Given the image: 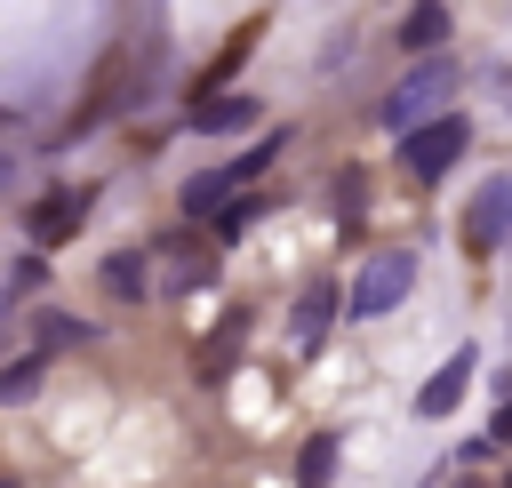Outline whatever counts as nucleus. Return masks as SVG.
Instances as JSON below:
<instances>
[{"mask_svg":"<svg viewBox=\"0 0 512 488\" xmlns=\"http://www.w3.org/2000/svg\"><path fill=\"white\" fill-rule=\"evenodd\" d=\"M448 88H456V56H440V48H432L424 64H408V72L392 80V96H384V112H376V120H384L392 136H408L416 120H432V112L448 104Z\"/></svg>","mask_w":512,"mask_h":488,"instance_id":"nucleus-1","label":"nucleus"},{"mask_svg":"<svg viewBox=\"0 0 512 488\" xmlns=\"http://www.w3.org/2000/svg\"><path fill=\"white\" fill-rule=\"evenodd\" d=\"M408 288H416V248H376V256L352 272L344 312H352V320H384V312H392Z\"/></svg>","mask_w":512,"mask_h":488,"instance_id":"nucleus-2","label":"nucleus"},{"mask_svg":"<svg viewBox=\"0 0 512 488\" xmlns=\"http://www.w3.org/2000/svg\"><path fill=\"white\" fill-rule=\"evenodd\" d=\"M464 144H472V128H464L456 112H432V120H416V128L400 136V168H408L416 184H432V176H448V168L464 160Z\"/></svg>","mask_w":512,"mask_h":488,"instance_id":"nucleus-3","label":"nucleus"},{"mask_svg":"<svg viewBox=\"0 0 512 488\" xmlns=\"http://www.w3.org/2000/svg\"><path fill=\"white\" fill-rule=\"evenodd\" d=\"M504 232H512V176L480 184V200L464 208V256H496Z\"/></svg>","mask_w":512,"mask_h":488,"instance_id":"nucleus-4","label":"nucleus"},{"mask_svg":"<svg viewBox=\"0 0 512 488\" xmlns=\"http://www.w3.org/2000/svg\"><path fill=\"white\" fill-rule=\"evenodd\" d=\"M88 200H96V184H64V192H48L32 216H24V232H32V248H64V232L88 216Z\"/></svg>","mask_w":512,"mask_h":488,"instance_id":"nucleus-5","label":"nucleus"},{"mask_svg":"<svg viewBox=\"0 0 512 488\" xmlns=\"http://www.w3.org/2000/svg\"><path fill=\"white\" fill-rule=\"evenodd\" d=\"M464 384H472V352H448V360H440V376L416 392V416H432V424H440V416H456Z\"/></svg>","mask_w":512,"mask_h":488,"instance_id":"nucleus-6","label":"nucleus"},{"mask_svg":"<svg viewBox=\"0 0 512 488\" xmlns=\"http://www.w3.org/2000/svg\"><path fill=\"white\" fill-rule=\"evenodd\" d=\"M248 120H256V104H248V96H200L184 128H200V136H240Z\"/></svg>","mask_w":512,"mask_h":488,"instance_id":"nucleus-7","label":"nucleus"},{"mask_svg":"<svg viewBox=\"0 0 512 488\" xmlns=\"http://www.w3.org/2000/svg\"><path fill=\"white\" fill-rule=\"evenodd\" d=\"M440 40H448V8H440V0H416V8L400 16V48H408V56H432Z\"/></svg>","mask_w":512,"mask_h":488,"instance_id":"nucleus-8","label":"nucleus"},{"mask_svg":"<svg viewBox=\"0 0 512 488\" xmlns=\"http://www.w3.org/2000/svg\"><path fill=\"white\" fill-rule=\"evenodd\" d=\"M232 192H240L232 168H200V176H184V216H224Z\"/></svg>","mask_w":512,"mask_h":488,"instance_id":"nucleus-9","label":"nucleus"},{"mask_svg":"<svg viewBox=\"0 0 512 488\" xmlns=\"http://www.w3.org/2000/svg\"><path fill=\"white\" fill-rule=\"evenodd\" d=\"M504 448H512V376L496 384V416H488V432H480V440H464V456L480 464V456H504Z\"/></svg>","mask_w":512,"mask_h":488,"instance_id":"nucleus-10","label":"nucleus"},{"mask_svg":"<svg viewBox=\"0 0 512 488\" xmlns=\"http://www.w3.org/2000/svg\"><path fill=\"white\" fill-rule=\"evenodd\" d=\"M328 312H336V288H312V296L296 304V352H320V336H328Z\"/></svg>","mask_w":512,"mask_h":488,"instance_id":"nucleus-11","label":"nucleus"},{"mask_svg":"<svg viewBox=\"0 0 512 488\" xmlns=\"http://www.w3.org/2000/svg\"><path fill=\"white\" fill-rule=\"evenodd\" d=\"M328 472H336V432H312L304 464H296V488H328Z\"/></svg>","mask_w":512,"mask_h":488,"instance_id":"nucleus-12","label":"nucleus"},{"mask_svg":"<svg viewBox=\"0 0 512 488\" xmlns=\"http://www.w3.org/2000/svg\"><path fill=\"white\" fill-rule=\"evenodd\" d=\"M40 376H48V368H40V352L8 360V368H0V400H32V392H40Z\"/></svg>","mask_w":512,"mask_h":488,"instance_id":"nucleus-13","label":"nucleus"},{"mask_svg":"<svg viewBox=\"0 0 512 488\" xmlns=\"http://www.w3.org/2000/svg\"><path fill=\"white\" fill-rule=\"evenodd\" d=\"M104 280H112V296H144V256H112Z\"/></svg>","mask_w":512,"mask_h":488,"instance_id":"nucleus-14","label":"nucleus"},{"mask_svg":"<svg viewBox=\"0 0 512 488\" xmlns=\"http://www.w3.org/2000/svg\"><path fill=\"white\" fill-rule=\"evenodd\" d=\"M8 184H16V152H0V192H8Z\"/></svg>","mask_w":512,"mask_h":488,"instance_id":"nucleus-15","label":"nucleus"},{"mask_svg":"<svg viewBox=\"0 0 512 488\" xmlns=\"http://www.w3.org/2000/svg\"><path fill=\"white\" fill-rule=\"evenodd\" d=\"M0 488H16V480H0Z\"/></svg>","mask_w":512,"mask_h":488,"instance_id":"nucleus-16","label":"nucleus"},{"mask_svg":"<svg viewBox=\"0 0 512 488\" xmlns=\"http://www.w3.org/2000/svg\"><path fill=\"white\" fill-rule=\"evenodd\" d=\"M0 120H8V112H0Z\"/></svg>","mask_w":512,"mask_h":488,"instance_id":"nucleus-17","label":"nucleus"}]
</instances>
